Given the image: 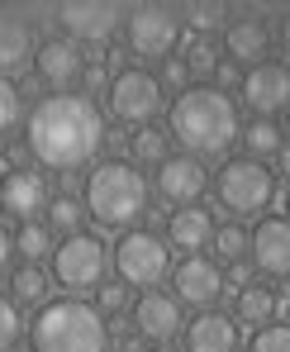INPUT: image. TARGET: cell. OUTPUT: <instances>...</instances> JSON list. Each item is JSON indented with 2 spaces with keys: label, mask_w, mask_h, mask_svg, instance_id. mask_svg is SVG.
<instances>
[{
  "label": "cell",
  "mask_w": 290,
  "mask_h": 352,
  "mask_svg": "<svg viewBox=\"0 0 290 352\" xmlns=\"http://www.w3.org/2000/svg\"><path fill=\"white\" fill-rule=\"evenodd\" d=\"M105 143V115L91 96L62 91V96H43L29 110V129H24V148L38 167H53L58 176L86 167Z\"/></svg>",
  "instance_id": "1"
},
{
  "label": "cell",
  "mask_w": 290,
  "mask_h": 352,
  "mask_svg": "<svg viewBox=\"0 0 290 352\" xmlns=\"http://www.w3.org/2000/svg\"><path fill=\"white\" fill-rule=\"evenodd\" d=\"M172 138L186 148V157H224L233 143L243 138L238 105L214 86H190L186 96H176L172 115H167Z\"/></svg>",
  "instance_id": "2"
},
{
  "label": "cell",
  "mask_w": 290,
  "mask_h": 352,
  "mask_svg": "<svg viewBox=\"0 0 290 352\" xmlns=\"http://www.w3.org/2000/svg\"><path fill=\"white\" fill-rule=\"evenodd\" d=\"M148 195H153L148 176L129 157H105L100 167H91L86 172V190H81V200H86V210H91V219L100 229H133L153 210Z\"/></svg>",
  "instance_id": "3"
},
{
  "label": "cell",
  "mask_w": 290,
  "mask_h": 352,
  "mask_svg": "<svg viewBox=\"0 0 290 352\" xmlns=\"http://www.w3.org/2000/svg\"><path fill=\"white\" fill-rule=\"evenodd\" d=\"M29 338L34 352H110V324L81 295H67L38 309V319L29 324Z\"/></svg>",
  "instance_id": "4"
},
{
  "label": "cell",
  "mask_w": 290,
  "mask_h": 352,
  "mask_svg": "<svg viewBox=\"0 0 290 352\" xmlns=\"http://www.w3.org/2000/svg\"><path fill=\"white\" fill-rule=\"evenodd\" d=\"M214 195L233 219H252L276 200V176H271V167H262L252 157H233L214 176Z\"/></svg>",
  "instance_id": "5"
},
{
  "label": "cell",
  "mask_w": 290,
  "mask_h": 352,
  "mask_svg": "<svg viewBox=\"0 0 290 352\" xmlns=\"http://www.w3.org/2000/svg\"><path fill=\"white\" fill-rule=\"evenodd\" d=\"M115 272L124 286L157 291V281L172 276V243L153 229H129L115 248Z\"/></svg>",
  "instance_id": "6"
},
{
  "label": "cell",
  "mask_w": 290,
  "mask_h": 352,
  "mask_svg": "<svg viewBox=\"0 0 290 352\" xmlns=\"http://www.w3.org/2000/svg\"><path fill=\"white\" fill-rule=\"evenodd\" d=\"M181 29H186V19H181L176 5H133L129 19H124L129 53H133V58H153V62L176 58Z\"/></svg>",
  "instance_id": "7"
},
{
  "label": "cell",
  "mask_w": 290,
  "mask_h": 352,
  "mask_svg": "<svg viewBox=\"0 0 290 352\" xmlns=\"http://www.w3.org/2000/svg\"><path fill=\"white\" fill-rule=\"evenodd\" d=\"M105 105L119 124H133V129H148L153 119L162 115L167 96H162V81L143 67H119L110 91H105Z\"/></svg>",
  "instance_id": "8"
},
{
  "label": "cell",
  "mask_w": 290,
  "mask_h": 352,
  "mask_svg": "<svg viewBox=\"0 0 290 352\" xmlns=\"http://www.w3.org/2000/svg\"><path fill=\"white\" fill-rule=\"evenodd\" d=\"M105 267H110V252H105V243L96 234L62 238L58 252H53V281L71 295L100 291V286H105Z\"/></svg>",
  "instance_id": "9"
},
{
  "label": "cell",
  "mask_w": 290,
  "mask_h": 352,
  "mask_svg": "<svg viewBox=\"0 0 290 352\" xmlns=\"http://www.w3.org/2000/svg\"><path fill=\"white\" fill-rule=\"evenodd\" d=\"M58 19H62V29H67V38L105 48L119 34V24L129 19V10H119L110 0H67V5H58Z\"/></svg>",
  "instance_id": "10"
},
{
  "label": "cell",
  "mask_w": 290,
  "mask_h": 352,
  "mask_svg": "<svg viewBox=\"0 0 290 352\" xmlns=\"http://www.w3.org/2000/svg\"><path fill=\"white\" fill-rule=\"evenodd\" d=\"M243 105L257 119H276L290 110V67L286 62H262L243 72Z\"/></svg>",
  "instance_id": "11"
},
{
  "label": "cell",
  "mask_w": 290,
  "mask_h": 352,
  "mask_svg": "<svg viewBox=\"0 0 290 352\" xmlns=\"http://www.w3.org/2000/svg\"><path fill=\"white\" fill-rule=\"evenodd\" d=\"M38 34L29 24V10L24 5H5L0 10V72L5 76H19L38 62Z\"/></svg>",
  "instance_id": "12"
},
{
  "label": "cell",
  "mask_w": 290,
  "mask_h": 352,
  "mask_svg": "<svg viewBox=\"0 0 290 352\" xmlns=\"http://www.w3.org/2000/svg\"><path fill=\"white\" fill-rule=\"evenodd\" d=\"M0 205H5V214L19 219V224H38V214H48V205H53V195H48V176L34 172V167L5 172Z\"/></svg>",
  "instance_id": "13"
},
{
  "label": "cell",
  "mask_w": 290,
  "mask_h": 352,
  "mask_svg": "<svg viewBox=\"0 0 290 352\" xmlns=\"http://www.w3.org/2000/svg\"><path fill=\"white\" fill-rule=\"evenodd\" d=\"M133 333L167 348L176 333H181V300L167 291H143L138 305H133Z\"/></svg>",
  "instance_id": "14"
},
{
  "label": "cell",
  "mask_w": 290,
  "mask_h": 352,
  "mask_svg": "<svg viewBox=\"0 0 290 352\" xmlns=\"http://www.w3.org/2000/svg\"><path fill=\"white\" fill-rule=\"evenodd\" d=\"M224 291V272H219V262H210V257H181L172 272V295L181 305H195V309H210L214 300Z\"/></svg>",
  "instance_id": "15"
},
{
  "label": "cell",
  "mask_w": 290,
  "mask_h": 352,
  "mask_svg": "<svg viewBox=\"0 0 290 352\" xmlns=\"http://www.w3.org/2000/svg\"><path fill=\"white\" fill-rule=\"evenodd\" d=\"M34 72H38V81H43V86H53V96H62L67 86L86 81V53H81V43H76V38H48V43L38 48Z\"/></svg>",
  "instance_id": "16"
},
{
  "label": "cell",
  "mask_w": 290,
  "mask_h": 352,
  "mask_svg": "<svg viewBox=\"0 0 290 352\" xmlns=\"http://www.w3.org/2000/svg\"><path fill=\"white\" fill-rule=\"evenodd\" d=\"M224 53L229 62H243V67H262V62H271V29H267V19H257V10H243L238 19H229V29H224Z\"/></svg>",
  "instance_id": "17"
},
{
  "label": "cell",
  "mask_w": 290,
  "mask_h": 352,
  "mask_svg": "<svg viewBox=\"0 0 290 352\" xmlns=\"http://www.w3.org/2000/svg\"><path fill=\"white\" fill-rule=\"evenodd\" d=\"M210 190V172L200 167V157H172L167 167H157V195L162 200H172L176 210H186V205H195L200 195Z\"/></svg>",
  "instance_id": "18"
},
{
  "label": "cell",
  "mask_w": 290,
  "mask_h": 352,
  "mask_svg": "<svg viewBox=\"0 0 290 352\" xmlns=\"http://www.w3.org/2000/svg\"><path fill=\"white\" fill-rule=\"evenodd\" d=\"M252 267L262 276H290V219H262L252 229Z\"/></svg>",
  "instance_id": "19"
},
{
  "label": "cell",
  "mask_w": 290,
  "mask_h": 352,
  "mask_svg": "<svg viewBox=\"0 0 290 352\" xmlns=\"http://www.w3.org/2000/svg\"><path fill=\"white\" fill-rule=\"evenodd\" d=\"M214 214L205 210V205H186V210H176L172 219H167V243L181 248L186 257H200V248H210L214 243Z\"/></svg>",
  "instance_id": "20"
},
{
  "label": "cell",
  "mask_w": 290,
  "mask_h": 352,
  "mask_svg": "<svg viewBox=\"0 0 290 352\" xmlns=\"http://www.w3.org/2000/svg\"><path fill=\"white\" fill-rule=\"evenodd\" d=\"M186 352H238V319L219 314V309H205L186 329Z\"/></svg>",
  "instance_id": "21"
},
{
  "label": "cell",
  "mask_w": 290,
  "mask_h": 352,
  "mask_svg": "<svg viewBox=\"0 0 290 352\" xmlns=\"http://www.w3.org/2000/svg\"><path fill=\"white\" fill-rule=\"evenodd\" d=\"M271 314H276V291L271 286H247V291H238V300H233V319L247 324L252 333L267 329Z\"/></svg>",
  "instance_id": "22"
},
{
  "label": "cell",
  "mask_w": 290,
  "mask_h": 352,
  "mask_svg": "<svg viewBox=\"0 0 290 352\" xmlns=\"http://www.w3.org/2000/svg\"><path fill=\"white\" fill-rule=\"evenodd\" d=\"M129 153H133V162L138 167H167L172 162V129H133V138H129Z\"/></svg>",
  "instance_id": "23"
},
{
  "label": "cell",
  "mask_w": 290,
  "mask_h": 352,
  "mask_svg": "<svg viewBox=\"0 0 290 352\" xmlns=\"http://www.w3.org/2000/svg\"><path fill=\"white\" fill-rule=\"evenodd\" d=\"M243 148H247L252 162H262V157H281V148H286V129H281L276 119H252V124L243 129Z\"/></svg>",
  "instance_id": "24"
},
{
  "label": "cell",
  "mask_w": 290,
  "mask_h": 352,
  "mask_svg": "<svg viewBox=\"0 0 290 352\" xmlns=\"http://www.w3.org/2000/svg\"><path fill=\"white\" fill-rule=\"evenodd\" d=\"M48 272L43 267H14L10 272V300H19V305H48Z\"/></svg>",
  "instance_id": "25"
},
{
  "label": "cell",
  "mask_w": 290,
  "mask_h": 352,
  "mask_svg": "<svg viewBox=\"0 0 290 352\" xmlns=\"http://www.w3.org/2000/svg\"><path fill=\"white\" fill-rule=\"evenodd\" d=\"M86 200H76V195H53V205H48V229L53 234H67V238H76V234H86L81 224H86Z\"/></svg>",
  "instance_id": "26"
},
{
  "label": "cell",
  "mask_w": 290,
  "mask_h": 352,
  "mask_svg": "<svg viewBox=\"0 0 290 352\" xmlns=\"http://www.w3.org/2000/svg\"><path fill=\"white\" fill-rule=\"evenodd\" d=\"M14 248H19V257H24L29 267H38L48 252H58L48 224H19V229H14Z\"/></svg>",
  "instance_id": "27"
},
{
  "label": "cell",
  "mask_w": 290,
  "mask_h": 352,
  "mask_svg": "<svg viewBox=\"0 0 290 352\" xmlns=\"http://www.w3.org/2000/svg\"><path fill=\"white\" fill-rule=\"evenodd\" d=\"M224 14H229V10H224V5H210V0H195V5L181 10V19H186V29H195V38H210L214 29H229Z\"/></svg>",
  "instance_id": "28"
},
{
  "label": "cell",
  "mask_w": 290,
  "mask_h": 352,
  "mask_svg": "<svg viewBox=\"0 0 290 352\" xmlns=\"http://www.w3.org/2000/svg\"><path fill=\"white\" fill-rule=\"evenodd\" d=\"M214 257H219V262H229V267H233V262H243V257H252V234H247L238 219L224 224V229L214 234Z\"/></svg>",
  "instance_id": "29"
},
{
  "label": "cell",
  "mask_w": 290,
  "mask_h": 352,
  "mask_svg": "<svg viewBox=\"0 0 290 352\" xmlns=\"http://www.w3.org/2000/svg\"><path fill=\"white\" fill-rule=\"evenodd\" d=\"M19 129H29V119H24V91L14 81H0V133H19Z\"/></svg>",
  "instance_id": "30"
},
{
  "label": "cell",
  "mask_w": 290,
  "mask_h": 352,
  "mask_svg": "<svg viewBox=\"0 0 290 352\" xmlns=\"http://www.w3.org/2000/svg\"><path fill=\"white\" fill-rule=\"evenodd\" d=\"M186 58V67H190V76H219V48L210 43V38H190V48L181 53Z\"/></svg>",
  "instance_id": "31"
},
{
  "label": "cell",
  "mask_w": 290,
  "mask_h": 352,
  "mask_svg": "<svg viewBox=\"0 0 290 352\" xmlns=\"http://www.w3.org/2000/svg\"><path fill=\"white\" fill-rule=\"evenodd\" d=\"M19 338H24V309H19V300H0V343H5V352L19 348Z\"/></svg>",
  "instance_id": "32"
},
{
  "label": "cell",
  "mask_w": 290,
  "mask_h": 352,
  "mask_svg": "<svg viewBox=\"0 0 290 352\" xmlns=\"http://www.w3.org/2000/svg\"><path fill=\"white\" fill-rule=\"evenodd\" d=\"M247 352H290V324H267L252 333Z\"/></svg>",
  "instance_id": "33"
},
{
  "label": "cell",
  "mask_w": 290,
  "mask_h": 352,
  "mask_svg": "<svg viewBox=\"0 0 290 352\" xmlns=\"http://www.w3.org/2000/svg\"><path fill=\"white\" fill-rule=\"evenodd\" d=\"M96 309H100V314H124V309H129V286H124V281H105V286L96 291Z\"/></svg>",
  "instance_id": "34"
},
{
  "label": "cell",
  "mask_w": 290,
  "mask_h": 352,
  "mask_svg": "<svg viewBox=\"0 0 290 352\" xmlns=\"http://www.w3.org/2000/svg\"><path fill=\"white\" fill-rule=\"evenodd\" d=\"M157 81H162V86H176V91L186 96V91H190V67H186V58H167Z\"/></svg>",
  "instance_id": "35"
},
{
  "label": "cell",
  "mask_w": 290,
  "mask_h": 352,
  "mask_svg": "<svg viewBox=\"0 0 290 352\" xmlns=\"http://www.w3.org/2000/svg\"><path fill=\"white\" fill-rule=\"evenodd\" d=\"M252 272H257L252 262H233L229 272H224V281H229V286H238V291H247V286H252Z\"/></svg>",
  "instance_id": "36"
},
{
  "label": "cell",
  "mask_w": 290,
  "mask_h": 352,
  "mask_svg": "<svg viewBox=\"0 0 290 352\" xmlns=\"http://www.w3.org/2000/svg\"><path fill=\"white\" fill-rule=\"evenodd\" d=\"M86 86H96V91L105 86V58L96 62V67H86Z\"/></svg>",
  "instance_id": "37"
},
{
  "label": "cell",
  "mask_w": 290,
  "mask_h": 352,
  "mask_svg": "<svg viewBox=\"0 0 290 352\" xmlns=\"http://www.w3.org/2000/svg\"><path fill=\"white\" fill-rule=\"evenodd\" d=\"M233 81L243 86V76H238V67H233V62H224V67H219V86H233Z\"/></svg>",
  "instance_id": "38"
},
{
  "label": "cell",
  "mask_w": 290,
  "mask_h": 352,
  "mask_svg": "<svg viewBox=\"0 0 290 352\" xmlns=\"http://www.w3.org/2000/svg\"><path fill=\"white\" fill-rule=\"evenodd\" d=\"M276 162H281V172H286V181H290V143L281 148V157H276Z\"/></svg>",
  "instance_id": "39"
},
{
  "label": "cell",
  "mask_w": 290,
  "mask_h": 352,
  "mask_svg": "<svg viewBox=\"0 0 290 352\" xmlns=\"http://www.w3.org/2000/svg\"><path fill=\"white\" fill-rule=\"evenodd\" d=\"M281 43H286V53H290V10H286V19H281Z\"/></svg>",
  "instance_id": "40"
},
{
  "label": "cell",
  "mask_w": 290,
  "mask_h": 352,
  "mask_svg": "<svg viewBox=\"0 0 290 352\" xmlns=\"http://www.w3.org/2000/svg\"><path fill=\"white\" fill-rule=\"evenodd\" d=\"M281 129H286V133H290V110H286V115H281Z\"/></svg>",
  "instance_id": "41"
},
{
  "label": "cell",
  "mask_w": 290,
  "mask_h": 352,
  "mask_svg": "<svg viewBox=\"0 0 290 352\" xmlns=\"http://www.w3.org/2000/svg\"><path fill=\"white\" fill-rule=\"evenodd\" d=\"M286 219H290V190H286Z\"/></svg>",
  "instance_id": "42"
},
{
  "label": "cell",
  "mask_w": 290,
  "mask_h": 352,
  "mask_svg": "<svg viewBox=\"0 0 290 352\" xmlns=\"http://www.w3.org/2000/svg\"><path fill=\"white\" fill-rule=\"evenodd\" d=\"M153 352H176V348H153Z\"/></svg>",
  "instance_id": "43"
},
{
  "label": "cell",
  "mask_w": 290,
  "mask_h": 352,
  "mask_svg": "<svg viewBox=\"0 0 290 352\" xmlns=\"http://www.w3.org/2000/svg\"><path fill=\"white\" fill-rule=\"evenodd\" d=\"M286 314H290V300H286Z\"/></svg>",
  "instance_id": "44"
}]
</instances>
